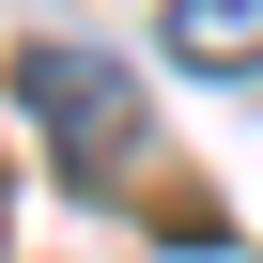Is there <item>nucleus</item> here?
Masks as SVG:
<instances>
[{"mask_svg": "<svg viewBox=\"0 0 263 263\" xmlns=\"http://www.w3.org/2000/svg\"><path fill=\"white\" fill-rule=\"evenodd\" d=\"M171 62L186 78H263V0H171Z\"/></svg>", "mask_w": 263, "mask_h": 263, "instance_id": "2", "label": "nucleus"}, {"mask_svg": "<svg viewBox=\"0 0 263 263\" xmlns=\"http://www.w3.org/2000/svg\"><path fill=\"white\" fill-rule=\"evenodd\" d=\"M16 108L47 124V140H62L78 171L140 155V78H124L108 47H16Z\"/></svg>", "mask_w": 263, "mask_h": 263, "instance_id": "1", "label": "nucleus"}]
</instances>
